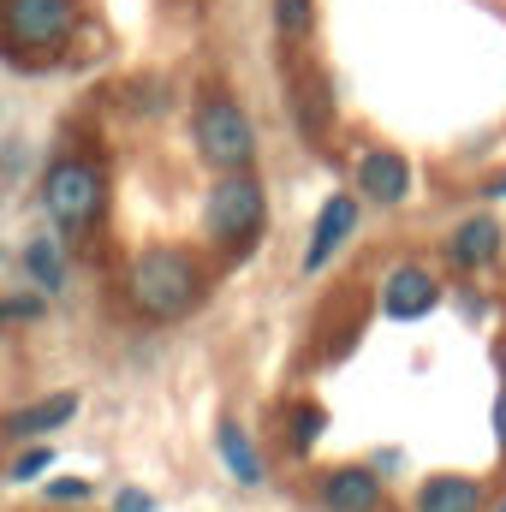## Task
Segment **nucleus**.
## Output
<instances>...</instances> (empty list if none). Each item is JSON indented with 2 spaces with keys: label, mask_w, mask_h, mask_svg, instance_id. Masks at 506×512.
<instances>
[{
  "label": "nucleus",
  "mask_w": 506,
  "mask_h": 512,
  "mask_svg": "<svg viewBox=\"0 0 506 512\" xmlns=\"http://www.w3.org/2000/svg\"><path fill=\"white\" fill-rule=\"evenodd\" d=\"M203 221H209V239H221V245L245 251L256 233H262V221H268V197H262V185H256V179L233 173V179H221V185L209 191Z\"/></svg>",
  "instance_id": "nucleus-4"
},
{
  "label": "nucleus",
  "mask_w": 506,
  "mask_h": 512,
  "mask_svg": "<svg viewBox=\"0 0 506 512\" xmlns=\"http://www.w3.org/2000/svg\"><path fill=\"white\" fill-rule=\"evenodd\" d=\"M215 447H221V459H227V471L245 483V489H256L262 483V459H256V447H251V435L239 429V423H221L215 429Z\"/></svg>",
  "instance_id": "nucleus-13"
},
{
  "label": "nucleus",
  "mask_w": 506,
  "mask_h": 512,
  "mask_svg": "<svg viewBox=\"0 0 506 512\" xmlns=\"http://www.w3.org/2000/svg\"><path fill=\"white\" fill-rule=\"evenodd\" d=\"M78 417V393H48V399H36V405H24V411H6L0 417V435L6 441H36V435H48V429H66Z\"/></svg>",
  "instance_id": "nucleus-9"
},
{
  "label": "nucleus",
  "mask_w": 506,
  "mask_h": 512,
  "mask_svg": "<svg viewBox=\"0 0 506 512\" xmlns=\"http://www.w3.org/2000/svg\"><path fill=\"white\" fill-rule=\"evenodd\" d=\"M346 239H358V197H328L316 227H310V251H304V274H322Z\"/></svg>",
  "instance_id": "nucleus-6"
},
{
  "label": "nucleus",
  "mask_w": 506,
  "mask_h": 512,
  "mask_svg": "<svg viewBox=\"0 0 506 512\" xmlns=\"http://www.w3.org/2000/svg\"><path fill=\"white\" fill-rule=\"evenodd\" d=\"M495 441H501V453H506V387L495 393Z\"/></svg>",
  "instance_id": "nucleus-21"
},
{
  "label": "nucleus",
  "mask_w": 506,
  "mask_h": 512,
  "mask_svg": "<svg viewBox=\"0 0 506 512\" xmlns=\"http://www.w3.org/2000/svg\"><path fill=\"white\" fill-rule=\"evenodd\" d=\"M501 512H506V501H501Z\"/></svg>",
  "instance_id": "nucleus-23"
},
{
  "label": "nucleus",
  "mask_w": 506,
  "mask_h": 512,
  "mask_svg": "<svg viewBox=\"0 0 506 512\" xmlns=\"http://www.w3.org/2000/svg\"><path fill=\"white\" fill-rule=\"evenodd\" d=\"M322 507L328 512H376L381 507V477L364 465H340L322 477Z\"/></svg>",
  "instance_id": "nucleus-10"
},
{
  "label": "nucleus",
  "mask_w": 506,
  "mask_h": 512,
  "mask_svg": "<svg viewBox=\"0 0 506 512\" xmlns=\"http://www.w3.org/2000/svg\"><path fill=\"white\" fill-rule=\"evenodd\" d=\"M48 465H54V453H48V447H30V453H24V459H18V465L6 471V477H12V483H36V477H42Z\"/></svg>",
  "instance_id": "nucleus-16"
},
{
  "label": "nucleus",
  "mask_w": 506,
  "mask_h": 512,
  "mask_svg": "<svg viewBox=\"0 0 506 512\" xmlns=\"http://www.w3.org/2000/svg\"><path fill=\"white\" fill-rule=\"evenodd\" d=\"M447 256H453V268H489V262L501 256V221L471 215V221L447 239Z\"/></svg>",
  "instance_id": "nucleus-11"
},
{
  "label": "nucleus",
  "mask_w": 506,
  "mask_h": 512,
  "mask_svg": "<svg viewBox=\"0 0 506 512\" xmlns=\"http://www.w3.org/2000/svg\"><path fill=\"white\" fill-rule=\"evenodd\" d=\"M42 203H48V221L60 233H84L102 215V173L90 161H54L48 185H42Z\"/></svg>",
  "instance_id": "nucleus-5"
},
{
  "label": "nucleus",
  "mask_w": 506,
  "mask_h": 512,
  "mask_svg": "<svg viewBox=\"0 0 506 512\" xmlns=\"http://www.w3.org/2000/svg\"><path fill=\"white\" fill-rule=\"evenodd\" d=\"M131 304L155 322H173L185 316L197 298H203V268L191 262L185 251H143L131 262V280H126Z\"/></svg>",
  "instance_id": "nucleus-1"
},
{
  "label": "nucleus",
  "mask_w": 506,
  "mask_h": 512,
  "mask_svg": "<svg viewBox=\"0 0 506 512\" xmlns=\"http://www.w3.org/2000/svg\"><path fill=\"white\" fill-rule=\"evenodd\" d=\"M78 24V0H0V36L12 60L24 54H54Z\"/></svg>",
  "instance_id": "nucleus-2"
},
{
  "label": "nucleus",
  "mask_w": 506,
  "mask_h": 512,
  "mask_svg": "<svg viewBox=\"0 0 506 512\" xmlns=\"http://www.w3.org/2000/svg\"><path fill=\"white\" fill-rule=\"evenodd\" d=\"M48 495H54V501H84V495H90V483H84V477H66V483H54Z\"/></svg>",
  "instance_id": "nucleus-20"
},
{
  "label": "nucleus",
  "mask_w": 506,
  "mask_h": 512,
  "mask_svg": "<svg viewBox=\"0 0 506 512\" xmlns=\"http://www.w3.org/2000/svg\"><path fill=\"white\" fill-rule=\"evenodd\" d=\"M42 310V298H0V322H30Z\"/></svg>",
  "instance_id": "nucleus-18"
},
{
  "label": "nucleus",
  "mask_w": 506,
  "mask_h": 512,
  "mask_svg": "<svg viewBox=\"0 0 506 512\" xmlns=\"http://www.w3.org/2000/svg\"><path fill=\"white\" fill-rule=\"evenodd\" d=\"M441 304V286L423 274V268H393L387 280H381V310L393 316V322H417V316H429Z\"/></svg>",
  "instance_id": "nucleus-7"
},
{
  "label": "nucleus",
  "mask_w": 506,
  "mask_h": 512,
  "mask_svg": "<svg viewBox=\"0 0 506 512\" xmlns=\"http://www.w3.org/2000/svg\"><path fill=\"white\" fill-rule=\"evenodd\" d=\"M114 512H155V501H149L143 489H120V495H114Z\"/></svg>",
  "instance_id": "nucleus-19"
},
{
  "label": "nucleus",
  "mask_w": 506,
  "mask_h": 512,
  "mask_svg": "<svg viewBox=\"0 0 506 512\" xmlns=\"http://www.w3.org/2000/svg\"><path fill=\"white\" fill-rule=\"evenodd\" d=\"M274 24H280V36H304L310 30V0H274Z\"/></svg>",
  "instance_id": "nucleus-15"
},
{
  "label": "nucleus",
  "mask_w": 506,
  "mask_h": 512,
  "mask_svg": "<svg viewBox=\"0 0 506 512\" xmlns=\"http://www.w3.org/2000/svg\"><path fill=\"white\" fill-rule=\"evenodd\" d=\"M292 423H298V429H292V447H298V453H304V447H316V435H322V423H328V417H322V411H316V405H310V411H298V417H292Z\"/></svg>",
  "instance_id": "nucleus-17"
},
{
  "label": "nucleus",
  "mask_w": 506,
  "mask_h": 512,
  "mask_svg": "<svg viewBox=\"0 0 506 512\" xmlns=\"http://www.w3.org/2000/svg\"><path fill=\"white\" fill-rule=\"evenodd\" d=\"M358 191L381 203V209H393V203H405L411 197V167H405V155H393V149H370L364 161H358Z\"/></svg>",
  "instance_id": "nucleus-8"
},
{
  "label": "nucleus",
  "mask_w": 506,
  "mask_h": 512,
  "mask_svg": "<svg viewBox=\"0 0 506 512\" xmlns=\"http://www.w3.org/2000/svg\"><path fill=\"white\" fill-rule=\"evenodd\" d=\"M489 197H506V179H495V191H489Z\"/></svg>",
  "instance_id": "nucleus-22"
},
{
  "label": "nucleus",
  "mask_w": 506,
  "mask_h": 512,
  "mask_svg": "<svg viewBox=\"0 0 506 512\" xmlns=\"http://www.w3.org/2000/svg\"><path fill=\"white\" fill-rule=\"evenodd\" d=\"M417 512H483V489L471 477H429L417 489Z\"/></svg>",
  "instance_id": "nucleus-12"
},
{
  "label": "nucleus",
  "mask_w": 506,
  "mask_h": 512,
  "mask_svg": "<svg viewBox=\"0 0 506 512\" xmlns=\"http://www.w3.org/2000/svg\"><path fill=\"white\" fill-rule=\"evenodd\" d=\"M24 268L42 292H60L66 286V268H60V239H30L24 245Z\"/></svg>",
  "instance_id": "nucleus-14"
},
{
  "label": "nucleus",
  "mask_w": 506,
  "mask_h": 512,
  "mask_svg": "<svg viewBox=\"0 0 506 512\" xmlns=\"http://www.w3.org/2000/svg\"><path fill=\"white\" fill-rule=\"evenodd\" d=\"M197 149H203V161L209 167H221V173H245L256 161V131L245 120V108H233L227 96H209L203 108H197Z\"/></svg>",
  "instance_id": "nucleus-3"
}]
</instances>
